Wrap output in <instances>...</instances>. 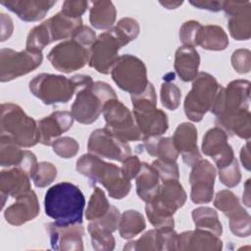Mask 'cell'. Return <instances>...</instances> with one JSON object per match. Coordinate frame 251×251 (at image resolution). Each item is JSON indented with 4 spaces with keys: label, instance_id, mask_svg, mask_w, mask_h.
<instances>
[{
    "label": "cell",
    "instance_id": "53",
    "mask_svg": "<svg viewBox=\"0 0 251 251\" xmlns=\"http://www.w3.org/2000/svg\"><path fill=\"white\" fill-rule=\"evenodd\" d=\"M72 39L75 40L79 44H81L84 47H91V45L95 42L96 40V34L95 31L87 26V25H81L73 35Z\"/></svg>",
    "mask_w": 251,
    "mask_h": 251
},
{
    "label": "cell",
    "instance_id": "24",
    "mask_svg": "<svg viewBox=\"0 0 251 251\" xmlns=\"http://www.w3.org/2000/svg\"><path fill=\"white\" fill-rule=\"evenodd\" d=\"M222 248L223 242L220 236L206 229L196 228L177 234L176 250L219 251Z\"/></svg>",
    "mask_w": 251,
    "mask_h": 251
},
{
    "label": "cell",
    "instance_id": "45",
    "mask_svg": "<svg viewBox=\"0 0 251 251\" xmlns=\"http://www.w3.org/2000/svg\"><path fill=\"white\" fill-rule=\"evenodd\" d=\"M51 146L53 148L54 153L64 159L75 157L79 150V145L77 141L75 138L69 136L57 138L56 140L53 141Z\"/></svg>",
    "mask_w": 251,
    "mask_h": 251
},
{
    "label": "cell",
    "instance_id": "11",
    "mask_svg": "<svg viewBox=\"0 0 251 251\" xmlns=\"http://www.w3.org/2000/svg\"><path fill=\"white\" fill-rule=\"evenodd\" d=\"M43 60L42 52L28 50L15 51L2 48L0 51V80L6 82L27 75L37 69Z\"/></svg>",
    "mask_w": 251,
    "mask_h": 251
},
{
    "label": "cell",
    "instance_id": "56",
    "mask_svg": "<svg viewBox=\"0 0 251 251\" xmlns=\"http://www.w3.org/2000/svg\"><path fill=\"white\" fill-rule=\"evenodd\" d=\"M240 161L243 165V167L247 170L250 171V150H249V140L246 141L245 145L242 146L241 151H240Z\"/></svg>",
    "mask_w": 251,
    "mask_h": 251
},
{
    "label": "cell",
    "instance_id": "14",
    "mask_svg": "<svg viewBox=\"0 0 251 251\" xmlns=\"http://www.w3.org/2000/svg\"><path fill=\"white\" fill-rule=\"evenodd\" d=\"M125 46L110 28L101 33L89 48V67L98 73L107 75L117 62L119 50Z\"/></svg>",
    "mask_w": 251,
    "mask_h": 251
},
{
    "label": "cell",
    "instance_id": "8",
    "mask_svg": "<svg viewBox=\"0 0 251 251\" xmlns=\"http://www.w3.org/2000/svg\"><path fill=\"white\" fill-rule=\"evenodd\" d=\"M220 86L212 75L204 72L198 73L183 104L184 113L190 121L200 122L204 115L210 111Z\"/></svg>",
    "mask_w": 251,
    "mask_h": 251
},
{
    "label": "cell",
    "instance_id": "39",
    "mask_svg": "<svg viewBox=\"0 0 251 251\" xmlns=\"http://www.w3.org/2000/svg\"><path fill=\"white\" fill-rule=\"evenodd\" d=\"M229 219V229L230 231L238 237H248L250 235V216L239 206L228 216Z\"/></svg>",
    "mask_w": 251,
    "mask_h": 251
},
{
    "label": "cell",
    "instance_id": "51",
    "mask_svg": "<svg viewBox=\"0 0 251 251\" xmlns=\"http://www.w3.org/2000/svg\"><path fill=\"white\" fill-rule=\"evenodd\" d=\"M92 247L97 251H110L115 248V238L112 233L90 234Z\"/></svg>",
    "mask_w": 251,
    "mask_h": 251
},
{
    "label": "cell",
    "instance_id": "50",
    "mask_svg": "<svg viewBox=\"0 0 251 251\" xmlns=\"http://www.w3.org/2000/svg\"><path fill=\"white\" fill-rule=\"evenodd\" d=\"M88 1L67 0L62 5V12L73 18H81V15L87 10Z\"/></svg>",
    "mask_w": 251,
    "mask_h": 251
},
{
    "label": "cell",
    "instance_id": "12",
    "mask_svg": "<svg viewBox=\"0 0 251 251\" xmlns=\"http://www.w3.org/2000/svg\"><path fill=\"white\" fill-rule=\"evenodd\" d=\"M106 128L125 141H138L142 139L132 113L121 101L112 99L103 108Z\"/></svg>",
    "mask_w": 251,
    "mask_h": 251
},
{
    "label": "cell",
    "instance_id": "9",
    "mask_svg": "<svg viewBox=\"0 0 251 251\" xmlns=\"http://www.w3.org/2000/svg\"><path fill=\"white\" fill-rule=\"evenodd\" d=\"M111 75L115 83L130 95L143 92L149 83L145 64L130 54H125L118 58L111 70Z\"/></svg>",
    "mask_w": 251,
    "mask_h": 251
},
{
    "label": "cell",
    "instance_id": "31",
    "mask_svg": "<svg viewBox=\"0 0 251 251\" xmlns=\"http://www.w3.org/2000/svg\"><path fill=\"white\" fill-rule=\"evenodd\" d=\"M228 45V37L223 27L216 25H202L197 36V46L211 51L225 50Z\"/></svg>",
    "mask_w": 251,
    "mask_h": 251
},
{
    "label": "cell",
    "instance_id": "21",
    "mask_svg": "<svg viewBox=\"0 0 251 251\" xmlns=\"http://www.w3.org/2000/svg\"><path fill=\"white\" fill-rule=\"evenodd\" d=\"M197 136L195 126L187 122L178 125L173 135L174 145L188 167L194 166L202 159L197 146Z\"/></svg>",
    "mask_w": 251,
    "mask_h": 251
},
{
    "label": "cell",
    "instance_id": "49",
    "mask_svg": "<svg viewBox=\"0 0 251 251\" xmlns=\"http://www.w3.org/2000/svg\"><path fill=\"white\" fill-rule=\"evenodd\" d=\"M232 68L238 74H248L251 69V53L248 49H237L231 55Z\"/></svg>",
    "mask_w": 251,
    "mask_h": 251
},
{
    "label": "cell",
    "instance_id": "43",
    "mask_svg": "<svg viewBox=\"0 0 251 251\" xmlns=\"http://www.w3.org/2000/svg\"><path fill=\"white\" fill-rule=\"evenodd\" d=\"M57 176L56 167L49 162H40L37 164L35 172L33 173L31 179L35 186L45 187L51 184Z\"/></svg>",
    "mask_w": 251,
    "mask_h": 251
},
{
    "label": "cell",
    "instance_id": "16",
    "mask_svg": "<svg viewBox=\"0 0 251 251\" xmlns=\"http://www.w3.org/2000/svg\"><path fill=\"white\" fill-rule=\"evenodd\" d=\"M216 178L215 167L206 159H201L192 166L189 175L191 185L190 199L195 204H206L214 196V183Z\"/></svg>",
    "mask_w": 251,
    "mask_h": 251
},
{
    "label": "cell",
    "instance_id": "17",
    "mask_svg": "<svg viewBox=\"0 0 251 251\" xmlns=\"http://www.w3.org/2000/svg\"><path fill=\"white\" fill-rule=\"evenodd\" d=\"M227 17V27L235 40H248L251 36V2L223 1Z\"/></svg>",
    "mask_w": 251,
    "mask_h": 251
},
{
    "label": "cell",
    "instance_id": "34",
    "mask_svg": "<svg viewBox=\"0 0 251 251\" xmlns=\"http://www.w3.org/2000/svg\"><path fill=\"white\" fill-rule=\"evenodd\" d=\"M146 227L144 217L135 210H126L121 215L119 233L125 239H130L138 235Z\"/></svg>",
    "mask_w": 251,
    "mask_h": 251
},
{
    "label": "cell",
    "instance_id": "47",
    "mask_svg": "<svg viewBox=\"0 0 251 251\" xmlns=\"http://www.w3.org/2000/svg\"><path fill=\"white\" fill-rule=\"evenodd\" d=\"M202 25L196 21L190 20L182 24L179 29V39L183 46L196 47L197 36Z\"/></svg>",
    "mask_w": 251,
    "mask_h": 251
},
{
    "label": "cell",
    "instance_id": "42",
    "mask_svg": "<svg viewBox=\"0 0 251 251\" xmlns=\"http://www.w3.org/2000/svg\"><path fill=\"white\" fill-rule=\"evenodd\" d=\"M165 81L161 85V102L162 105L168 110L175 111L180 104L181 92L180 89L171 82L170 80L164 79Z\"/></svg>",
    "mask_w": 251,
    "mask_h": 251
},
{
    "label": "cell",
    "instance_id": "23",
    "mask_svg": "<svg viewBox=\"0 0 251 251\" xmlns=\"http://www.w3.org/2000/svg\"><path fill=\"white\" fill-rule=\"evenodd\" d=\"M74 120L72 113L67 111H56L41 119L37 123L39 142L45 146L52 145L54 140L72 127Z\"/></svg>",
    "mask_w": 251,
    "mask_h": 251
},
{
    "label": "cell",
    "instance_id": "30",
    "mask_svg": "<svg viewBox=\"0 0 251 251\" xmlns=\"http://www.w3.org/2000/svg\"><path fill=\"white\" fill-rule=\"evenodd\" d=\"M217 126L231 135H237L249 140L251 136V115L249 109H243L237 113L220 121H215Z\"/></svg>",
    "mask_w": 251,
    "mask_h": 251
},
{
    "label": "cell",
    "instance_id": "1",
    "mask_svg": "<svg viewBox=\"0 0 251 251\" xmlns=\"http://www.w3.org/2000/svg\"><path fill=\"white\" fill-rule=\"evenodd\" d=\"M84 206L83 193L71 182H59L45 193V214L59 225L82 224Z\"/></svg>",
    "mask_w": 251,
    "mask_h": 251
},
{
    "label": "cell",
    "instance_id": "20",
    "mask_svg": "<svg viewBox=\"0 0 251 251\" xmlns=\"http://www.w3.org/2000/svg\"><path fill=\"white\" fill-rule=\"evenodd\" d=\"M177 233L174 227H155L137 240L125 245L124 250H176Z\"/></svg>",
    "mask_w": 251,
    "mask_h": 251
},
{
    "label": "cell",
    "instance_id": "46",
    "mask_svg": "<svg viewBox=\"0 0 251 251\" xmlns=\"http://www.w3.org/2000/svg\"><path fill=\"white\" fill-rule=\"evenodd\" d=\"M220 181L228 188L236 186L241 180V173L237 160L234 159L229 165L219 169Z\"/></svg>",
    "mask_w": 251,
    "mask_h": 251
},
{
    "label": "cell",
    "instance_id": "6",
    "mask_svg": "<svg viewBox=\"0 0 251 251\" xmlns=\"http://www.w3.org/2000/svg\"><path fill=\"white\" fill-rule=\"evenodd\" d=\"M0 133L19 147L29 148L39 142L37 123L14 103L1 105Z\"/></svg>",
    "mask_w": 251,
    "mask_h": 251
},
{
    "label": "cell",
    "instance_id": "19",
    "mask_svg": "<svg viewBox=\"0 0 251 251\" xmlns=\"http://www.w3.org/2000/svg\"><path fill=\"white\" fill-rule=\"evenodd\" d=\"M201 149L214 160L218 169L229 165L235 159L233 150L227 142V133L219 126L212 127L205 133Z\"/></svg>",
    "mask_w": 251,
    "mask_h": 251
},
{
    "label": "cell",
    "instance_id": "26",
    "mask_svg": "<svg viewBox=\"0 0 251 251\" xmlns=\"http://www.w3.org/2000/svg\"><path fill=\"white\" fill-rule=\"evenodd\" d=\"M0 3L15 13L24 22L42 20L48 11L57 3L49 0H1Z\"/></svg>",
    "mask_w": 251,
    "mask_h": 251
},
{
    "label": "cell",
    "instance_id": "10",
    "mask_svg": "<svg viewBox=\"0 0 251 251\" xmlns=\"http://www.w3.org/2000/svg\"><path fill=\"white\" fill-rule=\"evenodd\" d=\"M250 82L246 79L230 81L226 87L220 86L210 111L216 121L224 120L238 111L249 109Z\"/></svg>",
    "mask_w": 251,
    "mask_h": 251
},
{
    "label": "cell",
    "instance_id": "28",
    "mask_svg": "<svg viewBox=\"0 0 251 251\" xmlns=\"http://www.w3.org/2000/svg\"><path fill=\"white\" fill-rule=\"evenodd\" d=\"M52 42L72 38L75 32L82 25L81 18H73L62 11L45 21Z\"/></svg>",
    "mask_w": 251,
    "mask_h": 251
},
{
    "label": "cell",
    "instance_id": "48",
    "mask_svg": "<svg viewBox=\"0 0 251 251\" xmlns=\"http://www.w3.org/2000/svg\"><path fill=\"white\" fill-rule=\"evenodd\" d=\"M151 165L157 171L161 181L171 180V179L178 180L179 171H178L176 162H167V161L156 159L155 161L152 162Z\"/></svg>",
    "mask_w": 251,
    "mask_h": 251
},
{
    "label": "cell",
    "instance_id": "44",
    "mask_svg": "<svg viewBox=\"0 0 251 251\" xmlns=\"http://www.w3.org/2000/svg\"><path fill=\"white\" fill-rule=\"evenodd\" d=\"M214 206L227 217L230 213L237 209L240 204L237 196L232 191L224 189L216 194L214 199Z\"/></svg>",
    "mask_w": 251,
    "mask_h": 251
},
{
    "label": "cell",
    "instance_id": "36",
    "mask_svg": "<svg viewBox=\"0 0 251 251\" xmlns=\"http://www.w3.org/2000/svg\"><path fill=\"white\" fill-rule=\"evenodd\" d=\"M26 150L10 141L4 136H0V165L2 167H20L25 157Z\"/></svg>",
    "mask_w": 251,
    "mask_h": 251
},
{
    "label": "cell",
    "instance_id": "29",
    "mask_svg": "<svg viewBox=\"0 0 251 251\" xmlns=\"http://www.w3.org/2000/svg\"><path fill=\"white\" fill-rule=\"evenodd\" d=\"M135 184H136V193L138 197L148 202L151 200L160 187V177L152 165L147 163H141L140 170L135 176Z\"/></svg>",
    "mask_w": 251,
    "mask_h": 251
},
{
    "label": "cell",
    "instance_id": "18",
    "mask_svg": "<svg viewBox=\"0 0 251 251\" xmlns=\"http://www.w3.org/2000/svg\"><path fill=\"white\" fill-rule=\"evenodd\" d=\"M52 249L60 251L83 250L82 237L85 233L82 224L59 225L50 223L46 226Z\"/></svg>",
    "mask_w": 251,
    "mask_h": 251
},
{
    "label": "cell",
    "instance_id": "27",
    "mask_svg": "<svg viewBox=\"0 0 251 251\" xmlns=\"http://www.w3.org/2000/svg\"><path fill=\"white\" fill-rule=\"evenodd\" d=\"M199 65L200 56L195 48L182 45L176 51L174 68L181 80H193L198 75Z\"/></svg>",
    "mask_w": 251,
    "mask_h": 251
},
{
    "label": "cell",
    "instance_id": "55",
    "mask_svg": "<svg viewBox=\"0 0 251 251\" xmlns=\"http://www.w3.org/2000/svg\"><path fill=\"white\" fill-rule=\"evenodd\" d=\"M189 3L198 9H205L211 12H219L223 8V1L201 0V1H190Z\"/></svg>",
    "mask_w": 251,
    "mask_h": 251
},
{
    "label": "cell",
    "instance_id": "40",
    "mask_svg": "<svg viewBox=\"0 0 251 251\" xmlns=\"http://www.w3.org/2000/svg\"><path fill=\"white\" fill-rule=\"evenodd\" d=\"M111 29L122 41V43L126 45L138 36L140 26L134 19L126 17L121 19L115 26L111 27Z\"/></svg>",
    "mask_w": 251,
    "mask_h": 251
},
{
    "label": "cell",
    "instance_id": "3",
    "mask_svg": "<svg viewBox=\"0 0 251 251\" xmlns=\"http://www.w3.org/2000/svg\"><path fill=\"white\" fill-rule=\"evenodd\" d=\"M75 169L79 174L88 177L90 182L102 184L110 197L114 199H123L130 191V180L123 176L121 168L103 161L94 154L87 153L79 157Z\"/></svg>",
    "mask_w": 251,
    "mask_h": 251
},
{
    "label": "cell",
    "instance_id": "33",
    "mask_svg": "<svg viewBox=\"0 0 251 251\" xmlns=\"http://www.w3.org/2000/svg\"><path fill=\"white\" fill-rule=\"evenodd\" d=\"M143 141L147 153L159 160L167 162H176L178 152L176 149L173 138L171 137H149Z\"/></svg>",
    "mask_w": 251,
    "mask_h": 251
},
{
    "label": "cell",
    "instance_id": "5",
    "mask_svg": "<svg viewBox=\"0 0 251 251\" xmlns=\"http://www.w3.org/2000/svg\"><path fill=\"white\" fill-rule=\"evenodd\" d=\"M133 117L141 133L142 140L161 136L168 130L169 123L166 113L157 108V96L151 82L148 83L143 92L130 95Z\"/></svg>",
    "mask_w": 251,
    "mask_h": 251
},
{
    "label": "cell",
    "instance_id": "52",
    "mask_svg": "<svg viewBox=\"0 0 251 251\" xmlns=\"http://www.w3.org/2000/svg\"><path fill=\"white\" fill-rule=\"evenodd\" d=\"M122 163L123 165L121 167V171L123 176L128 180L134 178L137 176L141 167V162L139 161L138 157L130 155Z\"/></svg>",
    "mask_w": 251,
    "mask_h": 251
},
{
    "label": "cell",
    "instance_id": "38",
    "mask_svg": "<svg viewBox=\"0 0 251 251\" xmlns=\"http://www.w3.org/2000/svg\"><path fill=\"white\" fill-rule=\"evenodd\" d=\"M110 207L111 205L104 191L100 187L95 186L86 207V220L94 221L103 217L109 211Z\"/></svg>",
    "mask_w": 251,
    "mask_h": 251
},
{
    "label": "cell",
    "instance_id": "25",
    "mask_svg": "<svg viewBox=\"0 0 251 251\" xmlns=\"http://www.w3.org/2000/svg\"><path fill=\"white\" fill-rule=\"evenodd\" d=\"M29 179H31L29 175L19 167L1 171L0 191L2 197V208L4 207L8 196L16 199L30 190Z\"/></svg>",
    "mask_w": 251,
    "mask_h": 251
},
{
    "label": "cell",
    "instance_id": "35",
    "mask_svg": "<svg viewBox=\"0 0 251 251\" xmlns=\"http://www.w3.org/2000/svg\"><path fill=\"white\" fill-rule=\"evenodd\" d=\"M192 219L196 228L206 229L217 236L223 233V226L218 213L210 207H198L192 211Z\"/></svg>",
    "mask_w": 251,
    "mask_h": 251
},
{
    "label": "cell",
    "instance_id": "32",
    "mask_svg": "<svg viewBox=\"0 0 251 251\" xmlns=\"http://www.w3.org/2000/svg\"><path fill=\"white\" fill-rule=\"evenodd\" d=\"M89 22L97 29H110L116 21L117 11L111 1H93L90 3Z\"/></svg>",
    "mask_w": 251,
    "mask_h": 251
},
{
    "label": "cell",
    "instance_id": "15",
    "mask_svg": "<svg viewBox=\"0 0 251 251\" xmlns=\"http://www.w3.org/2000/svg\"><path fill=\"white\" fill-rule=\"evenodd\" d=\"M87 149L89 153L100 158H107L118 162H123L131 155L128 143L106 127L92 131L88 138Z\"/></svg>",
    "mask_w": 251,
    "mask_h": 251
},
{
    "label": "cell",
    "instance_id": "54",
    "mask_svg": "<svg viewBox=\"0 0 251 251\" xmlns=\"http://www.w3.org/2000/svg\"><path fill=\"white\" fill-rule=\"evenodd\" d=\"M0 21H1V35H0L1 39L0 40L3 42L12 35L14 25H13L12 19L4 13L0 14Z\"/></svg>",
    "mask_w": 251,
    "mask_h": 251
},
{
    "label": "cell",
    "instance_id": "2",
    "mask_svg": "<svg viewBox=\"0 0 251 251\" xmlns=\"http://www.w3.org/2000/svg\"><path fill=\"white\" fill-rule=\"evenodd\" d=\"M93 82L91 76L75 75L66 77L60 75L39 74L29 81V90L45 105L69 102L75 93Z\"/></svg>",
    "mask_w": 251,
    "mask_h": 251
},
{
    "label": "cell",
    "instance_id": "37",
    "mask_svg": "<svg viewBox=\"0 0 251 251\" xmlns=\"http://www.w3.org/2000/svg\"><path fill=\"white\" fill-rule=\"evenodd\" d=\"M121 214L119 210L111 205L109 211L101 218L89 221L87 230L89 234L92 233H112L119 227Z\"/></svg>",
    "mask_w": 251,
    "mask_h": 251
},
{
    "label": "cell",
    "instance_id": "4",
    "mask_svg": "<svg viewBox=\"0 0 251 251\" xmlns=\"http://www.w3.org/2000/svg\"><path fill=\"white\" fill-rule=\"evenodd\" d=\"M187 195L178 180L162 181L155 196L146 202V216L155 227H174V215L181 208Z\"/></svg>",
    "mask_w": 251,
    "mask_h": 251
},
{
    "label": "cell",
    "instance_id": "22",
    "mask_svg": "<svg viewBox=\"0 0 251 251\" xmlns=\"http://www.w3.org/2000/svg\"><path fill=\"white\" fill-rule=\"evenodd\" d=\"M40 207L37 196L33 190L16 198V202L10 205L4 212V217L12 226H22L37 217Z\"/></svg>",
    "mask_w": 251,
    "mask_h": 251
},
{
    "label": "cell",
    "instance_id": "58",
    "mask_svg": "<svg viewBox=\"0 0 251 251\" xmlns=\"http://www.w3.org/2000/svg\"><path fill=\"white\" fill-rule=\"evenodd\" d=\"M160 4L163 5L164 7H166L167 9H176L178 6H180L182 4V1H160Z\"/></svg>",
    "mask_w": 251,
    "mask_h": 251
},
{
    "label": "cell",
    "instance_id": "13",
    "mask_svg": "<svg viewBox=\"0 0 251 251\" xmlns=\"http://www.w3.org/2000/svg\"><path fill=\"white\" fill-rule=\"evenodd\" d=\"M47 59L54 69L69 74L83 68L88 63L89 49L74 39H68L53 47Z\"/></svg>",
    "mask_w": 251,
    "mask_h": 251
},
{
    "label": "cell",
    "instance_id": "41",
    "mask_svg": "<svg viewBox=\"0 0 251 251\" xmlns=\"http://www.w3.org/2000/svg\"><path fill=\"white\" fill-rule=\"evenodd\" d=\"M52 43L47 25L45 22L34 26L30 29L25 42V47L28 50H34L42 52V50L48 45Z\"/></svg>",
    "mask_w": 251,
    "mask_h": 251
},
{
    "label": "cell",
    "instance_id": "57",
    "mask_svg": "<svg viewBox=\"0 0 251 251\" xmlns=\"http://www.w3.org/2000/svg\"><path fill=\"white\" fill-rule=\"evenodd\" d=\"M249 184L250 178H248L244 185V192H243V202L247 207H250V193H249Z\"/></svg>",
    "mask_w": 251,
    "mask_h": 251
},
{
    "label": "cell",
    "instance_id": "7",
    "mask_svg": "<svg viewBox=\"0 0 251 251\" xmlns=\"http://www.w3.org/2000/svg\"><path fill=\"white\" fill-rule=\"evenodd\" d=\"M116 98V91L110 84L104 81H93L76 93L71 113L78 123L90 125L99 118L105 104Z\"/></svg>",
    "mask_w": 251,
    "mask_h": 251
}]
</instances>
